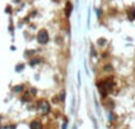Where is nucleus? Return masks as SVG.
Wrapping results in <instances>:
<instances>
[{
    "mask_svg": "<svg viewBox=\"0 0 135 129\" xmlns=\"http://www.w3.org/2000/svg\"><path fill=\"white\" fill-rule=\"evenodd\" d=\"M48 39H49V36H48V33L45 31H40L38 33V42H39V43L45 44V43L48 42Z\"/></svg>",
    "mask_w": 135,
    "mask_h": 129,
    "instance_id": "f257e3e1",
    "label": "nucleus"
},
{
    "mask_svg": "<svg viewBox=\"0 0 135 129\" xmlns=\"http://www.w3.org/2000/svg\"><path fill=\"white\" fill-rule=\"evenodd\" d=\"M31 129H40V124L38 122H33L31 124Z\"/></svg>",
    "mask_w": 135,
    "mask_h": 129,
    "instance_id": "f03ea898",
    "label": "nucleus"
}]
</instances>
